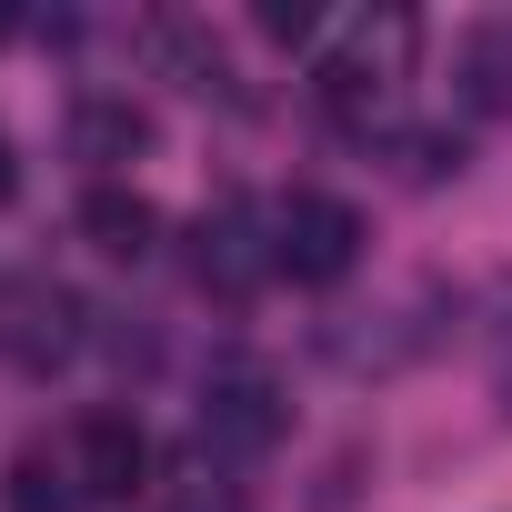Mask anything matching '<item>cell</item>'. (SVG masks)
<instances>
[{"mask_svg": "<svg viewBox=\"0 0 512 512\" xmlns=\"http://www.w3.org/2000/svg\"><path fill=\"white\" fill-rule=\"evenodd\" d=\"M312 31H322V21L302 11V0H262V41H282V51H302Z\"/></svg>", "mask_w": 512, "mask_h": 512, "instance_id": "14", "label": "cell"}, {"mask_svg": "<svg viewBox=\"0 0 512 512\" xmlns=\"http://www.w3.org/2000/svg\"><path fill=\"white\" fill-rule=\"evenodd\" d=\"M21 191V161H11V141H0V201H11Z\"/></svg>", "mask_w": 512, "mask_h": 512, "instance_id": "15", "label": "cell"}, {"mask_svg": "<svg viewBox=\"0 0 512 512\" xmlns=\"http://www.w3.org/2000/svg\"><path fill=\"white\" fill-rule=\"evenodd\" d=\"M412 51H422V21H412V11H362V21L312 61V101H322L342 131H372V121L402 101Z\"/></svg>", "mask_w": 512, "mask_h": 512, "instance_id": "1", "label": "cell"}, {"mask_svg": "<svg viewBox=\"0 0 512 512\" xmlns=\"http://www.w3.org/2000/svg\"><path fill=\"white\" fill-rule=\"evenodd\" d=\"M11 31H21V21H11V11H0V41H11Z\"/></svg>", "mask_w": 512, "mask_h": 512, "instance_id": "16", "label": "cell"}, {"mask_svg": "<svg viewBox=\"0 0 512 512\" xmlns=\"http://www.w3.org/2000/svg\"><path fill=\"white\" fill-rule=\"evenodd\" d=\"M482 352H492V402L512 412V282H492V322H482Z\"/></svg>", "mask_w": 512, "mask_h": 512, "instance_id": "13", "label": "cell"}, {"mask_svg": "<svg viewBox=\"0 0 512 512\" xmlns=\"http://www.w3.org/2000/svg\"><path fill=\"white\" fill-rule=\"evenodd\" d=\"M151 41H161V61H171L191 91H221V101H241V91H231V61H221V41H211L201 21H161Z\"/></svg>", "mask_w": 512, "mask_h": 512, "instance_id": "11", "label": "cell"}, {"mask_svg": "<svg viewBox=\"0 0 512 512\" xmlns=\"http://www.w3.org/2000/svg\"><path fill=\"white\" fill-rule=\"evenodd\" d=\"M81 342H91V312H81L51 272H11V282H0V352H11L21 372L51 382Z\"/></svg>", "mask_w": 512, "mask_h": 512, "instance_id": "5", "label": "cell"}, {"mask_svg": "<svg viewBox=\"0 0 512 512\" xmlns=\"http://www.w3.org/2000/svg\"><path fill=\"white\" fill-rule=\"evenodd\" d=\"M81 241L101 251V262H151V251H161V211H151V191H131V181L81 191Z\"/></svg>", "mask_w": 512, "mask_h": 512, "instance_id": "8", "label": "cell"}, {"mask_svg": "<svg viewBox=\"0 0 512 512\" xmlns=\"http://www.w3.org/2000/svg\"><path fill=\"white\" fill-rule=\"evenodd\" d=\"M452 171H462V141H452V131H402V181L432 191V181H452Z\"/></svg>", "mask_w": 512, "mask_h": 512, "instance_id": "12", "label": "cell"}, {"mask_svg": "<svg viewBox=\"0 0 512 512\" xmlns=\"http://www.w3.org/2000/svg\"><path fill=\"white\" fill-rule=\"evenodd\" d=\"M282 262H272V211L251 201V191H211L191 211V282L211 302H251Z\"/></svg>", "mask_w": 512, "mask_h": 512, "instance_id": "2", "label": "cell"}, {"mask_svg": "<svg viewBox=\"0 0 512 512\" xmlns=\"http://www.w3.org/2000/svg\"><path fill=\"white\" fill-rule=\"evenodd\" d=\"M452 91L482 121H512V21H472L452 41Z\"/></svg>", "mask_w": 512, "mask_h": 512, "instance_id": "9", "label": "cell"}, {"mask_svg": "<svg viewBox=\"0 0 512 512\" xmlns=\"http://www.w3.org/2000/svg\"><path fill=\"white\" fill-rule=\"evenodd\" d=\"M141 151H151V111H141L131 91H81V101H71V161L91 171V191H101V181H131Z\"/></svg>", "mask_w": 512, "mask_h": 512, "instance_id": "6", "label": "cell"}, {"mask_svg": "<svg viewBox=\"0 0 512 512\" xmlns=\"http://www.w3.org/2000/svg\"><path fill=\"white\" fill-rule=\"evenodd\" d=\"M282 422H292L282 382H272L262 362H231V372H211V382H201L191 452H201V462H262V452L282 442Z\"/></svg>", "mask_w": 512, "mask_h": 512, "instance_id": "3", "label": "cell"}, {"mask_svg": "<svg viewBox=\"0 0 512 512\" xmlns=\"http://www.w3.org/2000/svg\"><path fill=\"white\" fill-rule=\"evenodd\" d=\"M0 512H81V472L51 462V452H11V472H0Z\"/></svg>", "mask_w": 512, "mask_h": 512, "instance_id": "10", "label": "cell"}, {"mask_svg": "<svg viewBox=\"0 0 512 512\" xmlns=\"http://www.w3.org/2000/svg\"><path fill=\"white\" fill-rule=\"evenodd\" d=\"M272 262H282L292 282H312V292L352 282V262H362V211L332 201V191H292V201L272 211Z\"/></svg>", "mask_w": 512, "mask_h": 512, "instance_id": "4", "label": "cell"}, {"mask_svg": "<svg viewBox=\"0 0 512 512\" xmlns=\"http://www.w3.org/2000/svg\"><path fill=\"white\" fill-rule=\"evenodd\" d=\"M71 472H81V502H131V492L151 482V432H141L131 412H81Z\"/></svg>", "mask_w": 512, "mask_h": 512, "instance_id": "7", "label": "cell"}]
</instances>
